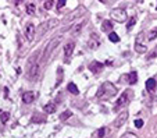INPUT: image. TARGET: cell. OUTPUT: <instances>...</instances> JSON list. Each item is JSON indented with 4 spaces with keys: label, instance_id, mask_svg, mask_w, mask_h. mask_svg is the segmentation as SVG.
<instances>
[{
    "label": "cell",
    "instance_id": "cell-6",
    "mask_svg": "<svg viewBox=\"0 0 157 138\" xmlns=\"http://www.w3.org/2000/svg\"><path fill=\"white\" fill-rule=\"evenodd\" d=\"M24 35H25V38H26V41H28V42H32V41H33V36H35V27H33V24H32V22L26 24L25 31H24Z\"/></svg>",
    "mask_w": 157,
    "mask_h": 138
},
{
    "label": "cell",
    "instance_id": "cell-4",
    "mask_svg": "<svg viewBox=\"0 0 157 138\" xmlns=\"http://www.w3.org/2000/svg\"><path fill=\"white\" fill-rule=\"evenodd\" d=\"M110 16H111V18H114L115 21H118V22H124V21H126V18H128L124 9H114V10H111Z\"/></svg>",
    "mask_w": 157,
    "mask_h": 138
},
{
    "label": "cell",
    "instance_id": "cell-16",
    "mask_svg": "<svg viewBox=\"0 0 157 138\" xmlns=\"http://www.w3.org/2000/svg\"><path fill=\"white\" fill-rule=\"evenodd\" d=\"M136 81H138V74H136V71L129 73V74H128V82H129V85L136 84Z\"/></svg>",
    "mask_w": 157,
    "mask_h": 138
},
{
    "label": "cell",
    "instance_id": "cell-12",
    "mask_svg": "<svg viewBox=\"0 0 157 138\" xmlns=\"http://www.w3.org/2000/svg\"><path fill=\"white\" fill-rule=\"evenodd\" d=\"M74 48H75V43L74 42L65 43V46H64V56L65 57H71V54L74 52Z\"/></svg>",
    "mask_w": 157,
    "mask_h": 138
},
{
    "label": "cell",
    "instance_id": "cell-31",
    "mask_svg": "<svg viewBox=\"0 0 157 138\" xmlns=\"http://www.w3.org/2000/svg\"><path fill=\"white\" fill-rule=\"evenodd\" d=\"M142 126H143V120H142V119H136V120H135V127L136 128H141Z\"/></svg>",
    "mask_w": 157,
    "mask_h": 138
},
{
    "label": "cell",
    "instance_id": "cell-20",
    "mask_svg": "<svg viewBox=\"0 0 157 138\" xmlns=\"http://www.w3.org/2000/svg\"><path fill=\"white\" fill-rule=\"evenodd\" d=\"M72 116V112L71 110H65V112H63L61 114H60V120L61 122H65L67 119H70V117Z\"/></svg>",
    "mask_w": 157,
    "mask_h": 138
},
{
    "label": "cell",
    "instance_id": "cell-9",
    "mask_svg": "<svg viewBox=\"0 0 157 138\" xmlns=\"http://www.w3.org/2000/svg\"><path fill=\"white\" fill-rule=\"evenodd\" d=\"M103 67H104V64L97 61V60H94V61H92L89 64V71H92L93 74H99L100 71L103 70Z\"/></svg>",
    "mask_w": 157,
    "mask_h": 138
},
{
    "label": "cell",
    "instance_id": "cell-2",
    "mask_svg": "<svg viewBox=\"0 0 157 138\" xmlns=\"http://www.w3.org/2000/svg\"><path fill=\"white\" fill-rule=\"evenodd\" d=\"M60 42H61V38H53L52 41L49 42V45L46 46V49H45V52H43L42 57H40V60H39V63H46L47 59L50 57L52 52H53V50H54L56 48H57L58 45H60Z\"/></svg>",
    "mask_w": 157,
    "mask_h": 138
},
{
    "label": "cell",
    "instance_id": "cell-35",
    "mask_svg": "<svg viewBox=\"0 0 157 138\" xmlns=\"http://www.w3.org/2000/svg\"><path fill=\"white\" fill-rule=\"evenodd\" d=\"M156 10H157V6H156Z\"/></svg>",
    "mask_w": 157,
    "mask_h": 138
},
{
    "label": "cell",
    "instance_id": "cell-18",
    "mask_svg": "<svg viewBox=\"0 0 157 138\" xmlns=\"http://www.w3.org/2000/svg\"><path fill=\"white\" fill-rule=\"evenodd\" d=\"M43 109H45V113H47V114H52V113H54V112H56V105H54V103H47Z\"/></svg>",
    "mask_w": 157,
    "mask_h": 138
},
{
    "label": "cell",
    "instance_id": "cell-13",
    "mask_svg": "<svg viewBox=\"0 0 157 138\" xmlns=\"http://www.w3.org/2000/svg\"><path fill=\"white\" fill-rule=\"evenodd\" d=\"M102 29L104 32H110L113 29V22L111 20H104V21L102 22Z\"/></svg>",
    "mask_w": 157,
    "mask_h": 138
},
{
    "label": "cell",
    "instance_id": "cell-15",
    "mask_svg": "<svg viewBox=\"0 0 157 138\" xmlns=\"http://www.w3.org/2000/svg\"><path fill=\"white\" fill-rule=\"evenodd\" d=\"M67 91H68V92H71L72 95H78V94H79L78 87L74 84V82H70V84L67 85Z\"/></svg>",
    "mask_w": 157,
    "mask_h": 138
},
{
    "label": "cell",
    "instance_id": "cell-10",
    "mask_svg": "<svg viewBox=\"0 0 157 138\" xmlns=\"http://www.w3.org/2000/svg\"><path fill=\"white\" fill-rule=\"evenodd\" d=\"M35 101V94L32 92V91H28V92H24L22 94V102L26 103V105H29L32 102Z\"/></svg>",
    "mask_w": 157,
    "mask_h": 138
},
{
    "label": "cell",
    "instance_id": "cell-17",
    "mask_svg": "<svg viewBox=\"0 0 157 138\" xmlns=\"http://www.w3.org/2000/svg\"><path fill=\"white\" fill-rule=\"evenodd\" d=\"M32 123H45L46 122V117L42 116V114H33L31 119Z\"/></svg>",
    "mask_w": 157,
    "mask_h": 138
},
{
    "label": "cell",
    "instance_id": "cell-26",
    "mask_svg": "<svg viewBox=\"0 0 157 138\" xmlns=\"http://www.w3.org/2000/svg\"><path fill=\"white\" fill-rule=\"evenodd\" d=\"M106 131H107V128H106V127H102V128L99 130V131L96 133V137L103 138V137H104V134H106Z\"/></svg>",
    "mask_w": 157,
    "mask_h": 138
},
{
    "label": "cell",
    "instance_id": "cell-28",
    "mask_svg": "<svg viewBox=\"0 0 157 138\" xmlns=\"http://www.w3.org/2000/svg\"><path fill=\"white\" fill-rule=\"evenodd\" d=\"M57 73H58V80H57V82H56V85H58L60 82H61V80H63V69H61V67H58Z\"/></svg>",
    "mask_w": 157,
    "mask_h": 138
},
{
    "label": "cell",
    "instance_id": "cell-3",
    "mask_svg": "<svg viewBox=\"0 0 157 138\" xmlns=\"http://www.w3.org/2000/svg\"><path fill=\"white\" fill-rule=\"evenodd\" d=\"M132 96H134V92H132V89H126L122 92V95L117 99V102H115V107L114 110H118V109H121L122 106H125L128 102L132 99Z\"/></svg>",
    "mask_w": 157,
    "mask_h": 138
},
{
    "label": "cell",
    "instance_id": "cell-27",
    "mask_svg": "<svg viewBox=\"0 0 157 138\" xmlns=\"http://www.w3.org/2000/svg\"><path fill=\"white\" fill-rule=\"evenodd\" d=\"M157 36V28H153L150 34H149V41H154V38Z\"/></svg>",
    "mask_w": 157,
    "mask_h": 138
},
{
    "label": "cell",
    "instance_id": "cell-1",
    "mask_svg": "<svg viewBox=\"0 0 157 138\" xmlns=\"http://www.w3.org/2000/svg\"><path fill=\"white\" fill-rule=\"evenodd\" d=\"M117 92H118L117 87H115L113 82L106 81V82H103L102 87L99 88L97 95L96 96H97V99H99V101H109V99H111L113 96L117 95Z\"/></svg>",
    "mask_w": 157,
    "mask_h": 138
},
{
    "label": "cell",
    "instance_id": "cell-34",
    "mask_svg": "<svg viewBox=\"0 0 157 138\" xmlns=\"http://www.w3.org/2000/svg\"><path fill=\"white\" fill-rule=\"evenodd\" d=\"M104 64H106V66H111V64H113V61H111V60H107Z\"/></svg>",
    "mask_w": 157,
    "mask_h": 138
},
{
    "label": "cell",
    "instance_id": "cell-5",
    "mask_svg": "<svg viewBox=\"0 0 157 138\" xmlns=\"http://www.w3.org/2000/svg\"><path fill=\"white\" fill-rule=\"evenodd\" d=\"M39 71H40V63L39 61H35L33 64L29 66V70H28V78L31 81H35L39 75Z\"/></svg>",
    "mask_w": 157,
    "mask_h": 138
},
{
    "label": "cell",
    "instance_id": "cell-14",
    "mask_svg": "<svg viewBox=\"0 0 157 138\" xmlns=\"http://www.w3.org/2000/svg\"><path fill=\"white\" fill-rule=\"evenodd\" d=\"M146 89L149 91V92H153V91L156 89V80H154V78H149V80L146 81Z\"/></svg>",
    "mask_w": 157,
    "mask_h": 138
},
{
    "label": "cell",
    "instance_id": "cell-25",
    "mask_svg": "<svg viewBox=\"0 0 157 138\" xmlns=\"http://www.w3.org/2000/svg\"><path fill=\"white\" fill-rule=\"evenodd\" d=\"M135 24H136V17H132L131 20L128 21V24H126V29H131V28L134 27Z\"/></svg>",
    "mask_w": 157,
    "mask_h": 138
},
{
    "label": "cell",
    "instance_id": "cell-24",
    "mask_svg": "<svg viewBox=\"0 0 157 138\" xmlns=\"http://www.w3.org/2000/svg\"><path fill=\"white\" fill-rule=\"evenodd\" d=\"M84 25H85V22H84V21H82V22H79L78 25H75V27L72 28V34H78V32L81 31V28L84 27Z\"/></svg>",
    "mask_w": 157,
    "mask_h": 138
},
{
    "label": "cell",
    "instance_id": "cell-23",
    "mask_svg": "<svg viewBox=\"0 0 157 138\" xmlns=\"http://www.w3.org/2000/svg\"><path fill=\"white\" fill-rule=\"evenodd\" d=\"M35 7H36V6L33 4V3H29V4L26 6V13H28L29 16H33V14H35V10H36Z\"/></svg>",
    "mask_w": 157,
    "mask_h": 138
},
{
    "label": "cell",
    "instance_id": "cell-8",
    "mask_svg": "<svg viewBox=\"0 0 157 138\" xmlns=\"http://www.w3.org/2000/svg\"><path fill=\"white\" fill-rule=\"evenodd\" d=\"M85 11H86V10H85L84 6H79L78 9H75V10H74L72 13H70V14H68L65 20H67V21H72L74 18H77V17H79V16H82Z\"/></svg>",
    "mask_w": 157,
    "mask_h": 138
},
{
    "label": "cell",
    "instance_id": "cell-21",
    "mask_svg": "<svg viewBox=\"0 0 157 138\" xmlns=\"http://www.w3.org/2000/svg\"><path fill=\"white\" fill-rule=\"evenodd\" d=\"M0 119H1V123L6 124L9 122V119H10V113L9 112H0Z\"/></svg>",
    "mask_w": 157,
    "mask_h": 138
},
{
    "label": "cell",
    "instance_id": "cell-29",
    "mask_svg": "<svg viewBox=\"0 0 157 138\" xmlns=\"http://www.w3.org/2000/svg\"><path fill=\"white\" fill-rule=\"evenodd\" d=\"M43 7H45L46 10H50V9L53 7V1H52V0H47V1H45V3H43Z\"/></svg>",
    "mask_w": 157,
    "mask_h": 138
},
{
    "label": "cell",
    "instance_id": "cell-22",
    "mask_svg": "<svg viewBox=\"0 0 157 138\" xmlns=\"http://www.w3.org/2000/svg\"><path fill=\"white\" fill-rule=\"evenodd\" d=\"M109 39H110V41H111L113 43L120 42V36H118V35H117L115 32H113V31H111L110 34H109Z\"/></svg>",
    "mask_w": 157,
    "mask_h": 138
},
{
    "label": "cell",
    "instance_id": "cell-7",
    "mask_svg": "<svg viewBox=\"0 0 157 138\" xmlns=\"http://www.w3.org/2000/svg\"><path fill=\"white\" fill-rule=\"evenodd\" d=\"M126 119H128V110H122L117 116V119L114 120V126L117 128H120V127H122V124L126 122Z\"/></svg>",
    "mask_w": 157,
    "mask_h": 138
},
{
    "label": "cell",
    "instance_id": "cell-33",
    "mask_svg": "<svg viewBox=\"0 0 157 138\" xmlns=\"http://www.w3.org/2000/svg\"><path fill=\"white\" fill-rule=\"evenodd\" d=\"M154 57H157V46L153 49V53L149 56V59H154Z\"/></svg>",
    "mask_w": 157,
    "mask_h": 138
},
{
    "label": "cell",
    "instance_id": "cell-30",
    "mask_svg": "<svg viewBox=\"0 0 157 138\" xmlns=\"http://www.w3.org/2000/svg\"><path fill=\"white\" fill-rule=\"evenodd\" d=\"M122 138H139V137L134 133H125L124 135H122Z\"/></svg>",
    "mask_w": 157,
    "mask_h": 138
},
{
    "label": "cell",
    "instance_id": "cell-19",
    "mask_svg": "<svg viewBox=\"0 0 157 138\" xmlns=\"http://www.w3.org/2000/svg\"><path fill=\"white\" fill-rule=\"evenodd\" d=\"M135 52H138V53H146L147 52V48L145 46V45H141V43H135Z\"/></svg>",
    "mask_w": 157,
    "mask_h": 138
},
{
    "label": "cell",
    "instance_id": "cell-11",
    "mask_svg": "<svg viewBox=\"0 0 157 138\" xmlns=\"http://www.w3.org/2000/svg\"><path fill=\"white\" fill-rule=\"evenodd\" d=\"M100 45V38L96 35V34H93L92 36L89 38V42H88V46H89L90 49H96L97 46Z\"/></svg>",
    "mask_w": 157,
    "mask_h": 138
},
{
    "label": "cell",
    "instance_id": "cell-32",
    "mask_svg": "<svg viewBox=\"0 0 157 138\" xmlns=\"http://www.w3.org/2000/svg\"><path fill=\"white\" fill-rule=\"evenodd\" d=\"M64 6H65V0H60V1H57V9H63Z\"/></svg>",
    "mask_w": 157,
    "mask_h": 138
}]
</instances>
